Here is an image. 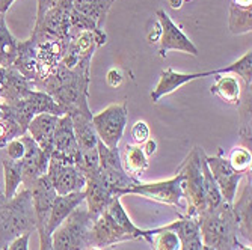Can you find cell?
<instances>
[{
    "label": "cell",
    "mask_w": 252,
    "mask_h": 250,
    "mask_svg": "<svg viewBox=\"0 0 252 250\" xmlns=\"http://www.w3.org/2000/svg\"><path fill=\"white\" fill-rule=\"evenodd\" d=\"M236 250H252V249H251V246H245V244L239 243V246H237Z\"/></svg>",
    "instance_id": "cell-48"
},
{
    "label": "cell",
    "mask_w": 252,
    "mask_h": 250,
    "mask_svg": "<svg viewBox=\"0 0 252 250\" xmlns=\"http://www.w3.org/2000/svg\"><path fill=\"white\" fill-rule=\"evenodd\" d=\"M166 3L172 8V9H181L185 0H166Z\"/></svg>",
    "instance_id": "cell-45"
},
{
    "label": "cell",
    "mask_w": 252,
    "mask_h": 250,
    "mask_svg": "<svg viewBox=\"0 0 252 250\" xmlns=\"http://www.w3.org/2000/svg\"><path fill=\"white\" fill-rule=\"evenodd\" d=\"M107 42V35L103 29L95 30H83L77 35L70 36L65 55L61 60L63 66L68 70H73L79 62L93 59L94 52Z\"/></svg>",
    "instance_id": "cell-11"
},
{
    "label": "cell",
    "mask_w": 252,
    "mask_h": 250,
    "mask_svg": "<svg viewBox=\"0 0 252 250\" xmlns=\"http://www.w3.org/2000/svg\"><path fill=\"white\" fill-rule=\"evenodd\" d=\"M113 3L115 0H71L73 9L94 20L98 29H103L106 17Z\"/></svg>",
    "instance_id": "cell-27"
},
{
    "label": "cell",
    "mask_w": 252,
    "mask_h": 250,
    "mask_svg": "<svg viewBox=\"0 0 252 250\" xmlns=\"http://www.w3.org/2000/svg\"><path fill=\"white\" fill-rule=\"evenodd\" d=\"M93 222L86 208L77 207L52 234L53 250L89 249V231Z\"/></svg>",
    "instance_id": "cell-7"
},
{
    "label": "cell",
    "mask_w": 252,
    "mask_h": 250,
    "mask_svg": "<svg viewBox=\"0 0 252 250\" xmlns=\"http://www.w3.org/2000/svg\"><path fill=\"white\" fill-rule=\"evenodd\" d=\"M86 178V186H85V202H86V210L91 219L95 220L107 207V203L113 197V193L104 186V183L100 178L98 169L83 172Z\"/></svg>",
    "instance_id": "cell-18"
},
{
    "label": "cell",
    "mask_w": 252,
    "mask_h": 250,
    "mask_svg": "<svg viewBox=\"0 0 252 250\" xmlns=\"http://www.w3.org/2000/svg\"><path fill=\"white\" fill-rule=\"evenodd\" d=\"M199 232L204 246L215 250H236L239 246V231L230 203L222 202L215 210L199 216Z\"/></svg>",
    "instance_id": "cell-5"
},
{
    "label": "cell",
    "mask_w": 252,
    "mask_h": 250,
    "mask_svg": "<svg viewBox=\"0 0 252 250\" xmlns=\"http://www.w3.org/2000/svg\"><path fill=\"white\" fill-rule=\"evenodd\" d=\"M246 176V175H245ZM231 208L234 213V219L237 223V231L239 235H242L246 241L251 243L252 238V229H251V224H252V186H251V175L246 176V181L242 187V192L239 193V197L236 196L233 203H231Z\"/></svg>",
    "instance_id": "cell-21"
},
{
    "label": "cell",
    "mask_w": 252,
    "mask_h": 250,
    "mask_svg": "<svg viewBox=\"0 0 252 250\" xmlns=\"http://www.w3.org/2000/svg\"><path fill=\"white\" fill-rule=\"evenodd\" d=\"M36 231L31 190L23 189L12 197L0 193V250L26 232Z\"/></svg>",
    "instance_id": "cell-4"
},
{
    "label": "cell",
    "mask_w": 252,
    "mask_h": 250,
    "mask_svg": "<svg viewBox=\"0 0 252 250\" xmlns=\"http://www.w3.org/2000/svg\"><path fill=\"white\" fill-rule=\"evenodd\" d=\"M233 3L240 6H252V0H233Z\"/></svg>",
    "instance_id": "cell-47"
},
{
    "label": "cell",
    "mask_w": 252,
    "mask_h": 250,
    "mask_svg": "<svg viewBox=\"0 0 252 250\" xmlns=\"http://www.w3.org/2000/svg\"><path fill=\"white\" fill-rule=\"evenodd\" d=\"M98 173L104 186L113 193V196H123V193L141 183L137 178L130 176L123 167L121 152L118 148H109L98 139Z\"/></svg>",
    "instance_id": "cell-8"
},
{
    "label": "cell",
    "mask_w": 252,
    "mask_h": 250,
    "mask_svg": "<svg viewBox=\"0 0 252 250\" xmlns=\"http://www.w3.org/2000/svg\"><path fill=\"white\" fill-rule=\"evenodd\" d=\"M25 154H26V145L21 138L11 140L3 149H0V157L9 158V160H14V162L23 160Z\"/></svg>",
    "instance_id": "cell-37"
},
{
    "label": "cell",
    "mask_w": 252,
    "mask_h": 250,
    "mask_svg": "<svg viewBox=\"0 0 252 250\" xmlns=\"http://www.w3.org/2000/svg\"><path fill=\"white\" fill-rule=\"evenodd\" d=\"M210 92L216 95L220 101L230 106H239L242 101V84L234 74H218L215 83L210 87Z\"/></svg>",
    "instance_id": "cell-25"
},
{
    "label": "cell",
    "mask_w": 252,
    "mask_h": 250,
    "mask_svg": "<svg viewBox=\"0 0 252 250\" xmlns=\"http://www.w3.org/2000/svg\"><path fill=\"white\" fill-rule=\"evenodd\" d=\"M86 250H101V249H98V247H89V249H86Z\"/></svg>",
    "instance_id": "cell-50"
},
{
    "label": "cell",
    "mask_w": 252,
    "mask_h": 250,
    "mask_svg": "<svg viewBox=\"0 0 252 250\" xmlns=\"http://www.w3.org/2000/svg\"><path fill=\"white\" fill-rule=\"evenodd\" d=\"M71 0H62L59 5L49 9L41 20L35 21L33 35L68 42L70 41V14Z\"/></svg>",
    "instance_id": "cell-12"
},
{
    "label": "cell",
    "mask_w": 252,
    "mask_h": 250,
    "mask_svg": "<svg viewBox=\"0 0 252 250\" xmlns=\"http://www.w3.org/2000/svg\"><path fill=\"white\" fill-rule=\"evenodd\" d=\"M121 162H123V167L126 169V172L133 178H137L141 173H144L150 166L148 157L145 155L142 145H134V143L126 145Z\"/></svg>",
    "instance_id": "cell-29"
},
{
    "label": "cell",
    "mask_w": 252,
    "mask_h": 250,
    "mask_svg": "<svg viewBox=\"0 0 252 250\" xmlns=\"http://www.w3.org/2000/svg\"><path fill=\"white\" fill-rule=\"evenodd\" d=\"M36 232L39 235V250H53L52 234L47 231V228H38Z\"/></svg>",
    "instance_id": "cell-41"
},
{
    "label": "cell",
    "mask_w": 252,
    "mask_h": 250,
    "mask_svg": "<svg viewBox=\"0 0 252 250\" xmlns=\"http://www.w3.org/2000/svg\"><path fill=\"white\" fill-rule=\"evenodd\" d=\"M83 202H85V193L83 192L70 193V194H58L55 202H53L52 213H50V217H49L47 231L50 234H53L58 226L68 216H70L77 207H80Z\"/></svg>",
    "instance_id": "cell-24"
},
{
    "label": "cell",
    "mask_w": 252,
    "mask_h": 250,
    "mask_svg": "<svg viewBox=\"0 0 252 250\" xmlns=\"http://www.w3.org/2000/svg\"><path fill=\"white\" fill-rule=\"evenodd\" d=\"M185 2H190V0H185Z\"/></svg>",
    "instance_id": "cell-53"
},
{
    "label": "cell",
    "mask_w": 252,
    "mask_h": 250,
    "mask_svg": "<svg viewBox=\"0 0 252 250\" xmlns=\"http://www.w3.org/2000/svg\"><path fill=\"white\" fill-rule=\"evenodd\" d=\"M142 148H144L145 155H147V157H151V155L156 154V151H157V143H156V140L148 139V140L142 145Z\"/></svg>",
    "instance_id": "cell-43"
},
{
    "label": "cell",
    "mask_w": 252,
    "mask_h": 250,
    "mask_svg": "<svg viewBox=\"0 0 252 250\" xmlns=\"http://www.w3.org/2000/svg\"><path fill=\"white\" fill-rule=\"evenodd\" d=\"M0 116H2V109H0Z\"/></svg>",
    "instance_id": "cell-52"
},
{
    "label": "cell",
    "mask_w": 252,
    "mask_h": 250,
    "mask_svg": "<svg viewBox=\"0 0 252 250\" xmlns=\"http://www.w3.org/2000/svg\"><path fill=\"white\" fill-rule=\"evenodd\" d=\"M131 139L134 145H144L150 139V127L145 121H136L131 127Z\"/></svg>",
    "instance_id": "cell-38"
},
{
    "label": "cell",
    "mask_w": 252,
    "mask_h": 250,
    "mask_svg": "<svg viewBox=\"0 0 252 250\" xmlns=\"http://www.w3.org/2000/svg\"><path fill=\"white\" fill-rule=\"evenodd\" d=\"M201 250H215V249H212V247H209V246H204L202 244V249Z\"/></svg>",
    "instance_id": "cell-49"
},
{
    "label": "cell",
    "mask_w": 252,
    "mask_h": 250,
    "mask_svg": "<svg viewBox=\"0 0 252 250\" xmlns=\"http://www.w3.org/2000/svg\"><path fill=\"white\" fill-rule=\"evenodd\" d=\"M32 232H26L15 238L12 243H9L3 250H29V241H31Z\"/></svg>",
    "instance_id": "cell-39"
},
{
    "label": "cell",
    "mask_w": 252,
    "mask_h": 250,
    "mask_svg": "<svg viewBox=\"0 0 252 250\" xmlns=\"http://www.w3.org/2000/svg\"><path fill=\"white\" fill-rule=\"evenodd\" d=\"M73 122V130L76 134V140L79 143L80 152L97 151L98 136L93 125V116L85 115H73L70 116Z\"/></svg>",
    "instance_id": "cell-26"
},
{
    "label": "cell",
    "mask_w": 252,
    "mask_h": 250,
    "mask_svg": "<svg viewBox=\"0 0 252 250\" xmlns=\"http://www.w3.org/2000/svg\"><path fill=\"white\" fill-rule=\"evenodd\" d=\"M228 162H230L231 167L239 172V173H248L251 172V166H252V154L251 149L245 148V146H236L230 157H228Z\"/></svg>",
    "instance_id": "cell-35"
},
{
    "label": "cell",
    "mask_w": 252,
    "mask_h": 250,
    "mask_svg": "<svg viewBox=\"0 0 252 250\" xmlns=\"http://www.w3.org/2000/svg\"><path fill=\"white\" fill-rule=\"evenodd\" d=\"M58 119L59 116L50 115V113H41V115L33 116L26 131L47 155H52L53 152L55 130Z\"/></svg>",
    "instance_id": "cell-23"
},
{
    "label": "cell",
    "mask_w": 252,
    "mask_h": 250,
    "mask_svg": "<svg viewBox=\"0 0 252 250\" xmlns=\"http://www.w3.org/2000/svg\"><path fill=\"white\" fill-rule=\"evenodd\" d=\"M230 32L234 35L248 33L252 29V6H240L231 3L230 6Z\"/></svg>",
    "instance_id": "cell-31"
},
{
    "label": "cell",
    "mask_w": 252,
    "mask_h": 250,
    "mask_svg": "<svg viewBox=\"0 0 252 250\" xmlns=\"http://www.w3.org/2000/svg\"><path fill=\"white\" fill-rule=\"evenodd\" d=\"M15 0H0V14H6Z\"/></svg>",
    "instance_id": "cell-44"
},
{
    "label": "cell",
    "mask_w": 252,
    "mask_h": 250,
    "mask_svg": "<svg viewBox=\"0 0 252 250\" xmlns=\"http://www.w3.org/2000/svg\"><path fill=\"white\" fill-rule=\"evenodd\" d=\"M62 0H38V9H36V21L42 18V15L49 9L59 5Z\"/></svg>",
    "instance_id": "cell-42"
},
{
    "label": "cell",
    "mask_w": 252,
    "mask_h": 250,
    "mask_svg": "<svg viewBox=\"0 0 252 250\" xmlns=\"http://www.w3.org/2000/svg\"><path fill=\"white\" fill-rule=\"evenodd\" d=\"M219 70H212V71H204V73H178L174 68H166L162 73H160L158 82L156 84V87L151 92V100L153 103H158L163 97L175 92L177 89H180L181 86H185L186 83H190L193 80L198 79H205L210 76H218Z\"/></svg>",
    "instance_id": "cell-19"
},
{
    "label": "cell",
    "mask_w": 252,
    "mask_h": 250,
    "mask_svg": "<svg viewBox=\"0 0 252 250\" xmlns=\"http://www.w3.org/2000/svg\"><path fill=\"white\" fill-rule=\"evenodd\" d=\"M128 119L126 104H110L97 115H93V125L98 139L109 148H118Z\"/></svg>",
    "instance_id": "cell-10"
},
{
    "label": "cell",
    "mask_w": 252,
    "mask_h": 250,
    "mask_svg": "<svg viewBox=\"0 0 252 250\" xmlns=\"http://www.w3.org/2000/svg\"><path fill=\"white\" fill-rule=\"evenodd\" d=\"M2 165H3V176H5L3 194L9 199L18 192L23 183V165H21V160L14 162L5 157H2Z\"/></svg>",
    "instance_id": "cell-30"
},
{
    "label": "cell",
    "mask_w": 252,
    "mask_h": 250,
    "mask_svg": "<svg viewBox=\"0 0 252 250\" xmlns=\"http://www.w3.org/2000/svg\"><path fill=\"white\" fill-rule=\"evenodd\" d=\"M0 109H2V116H0V149H3L11 140L26 134V131L21 128V125L15 121V118L5 109L2 103H0Z\"/></svg>",
    "instance_id": "cell-33"
},
{
    "label": "cell",
    "mask_w": 252,
    "mask_h": 250,
    "mask_svg": "<svg viewBox=\"0 0 252 250\" xmlns=\"http://www.w3.org/2000/svg\"><path fill=\"white\" fill-rule=\"evenodd\" d=\"M205 162H207V166L212 172L215 183L219 187L223 202L231 205L234 197L237 196V187L240 186V181L245 178L246 173H239L231 167L228 158L223 157L222 148H219V154L215 157L205 155Z\"/></svg>",
    "instance_id": "cell-14"
},
{
    "label": "cell",
    "mask_w": 252,
    "mask_h": 250,
    "mask_svg": "<svg viewBox=\"0 0 252 250\" xmlns=\"http://www.w3.org/2000/svg\"><path fill=\"white\" fill-rule=\"evenodd\" d=\"M21 139L26 145V154L21 160V165H23V183L21 184L25 186V189L29 190L35 181L47 172L50 155L45 154L28 133L23 134Z\"/></svg>",
    "instance_id": "cell-17"
},
{
    "label": "cell",
    "mask_w": 252,
    "mask_h": 250,
    "mask_svg": "<svg viewBox=\"0 0 252 250\" xmlns=\"http://www.w3.org/2000/svg\"><path fill=\"white\" fill-rule=\"evenodd\" d=\"M50 158H55L58 162H62L65 165H73V166H79L80 163L82 152L76 140L71 118L68 115L59 116L58 119L56 130H55L53 152Z\"/></svg>",
    "instance_id": "cell-15"
},
{
    "label": "cell",
    "mask_w": 252,
    "mask_h": 250,
    "mask_svg": "<svg viewBox=\"0 0 252 250\" xmlns=\"http://www.w3.org/2000/svg\"><path fill=\"white\" fill-rule=\"evenodd\" d=\"M66 45L68 42L32 33L29 39L18 41V53L12 68L38 84L59 65Z\"/></svg>",
    "instance_id": "cell-3"
},
{
    "label": "cell",
    "mask_w": 252,
    "mask_h": 250,
    "mask_svg": "<svg viewBox=\"0 0 252 250\" xmlns=\"http://www.w3.org/2000/svg\"><path fill=\"white\" fill-rule=\"evenodd\" d=\"M124 82V74L121 70H118V68H110V70L107 71L106 74V83L110 86V87H115L118 89Z\"/></svg>",
    "instance_id": "cell-40"
},
{
    "label": "cell",
    "mask_w": 252,
    "mask_h": 250,
    "mask_svg": "<svg viewBox=\"0 0 252 250\" xmlns=\"http://www.w3.org/2000/svg\"><path fill=\"white\" fill-rule=\"evenodd\" d=\"M165 229L174 231L181 243V250H201L202 240L199 232V222L196 217L180 214L177 220L163 226Z\"/></svg>",
    "instance_id": "cell-22"
},
{
    "label": "cell",
    "mask_w": 252,
    "mask_h": 250,
    "mask_svg": "<svg viewBox=\"0 0 252 250\" xmlns=\"http://www.w3.org/2000/svg\"><path fill=\"white\" fill-rule=\"evenodd\" d=\"M29 190L32 194V205H33V211H35V217H36V229L47 228L52 207H53V202H55L58 193L45 175L39 176L31 186Z\"/></svg>",
    "instance_id": "cell-20"
},
{
    "label": "cell",
    "mask_w": 252,
    "mask_h": 250,
    "mask_svg": "<svg viewBox=\"0 0 252 250\" xmlns=\"http://www.w3.org/2000/svg\"><path fill=\"white\" fill-rule=\"evenodd\" d=\"M0 193H3V189L2 187H0Z\"/></svg>",
    "instance_id": "cell-51"
},
{
    "label": "cell",
    "mask_w": 252,
    "mask_h": 250,
    "mask_svg": "<svg viewBox=\"0 0 252 250\" xmlns=\"http://www.w3.org/2000/svg\"><path fill=\"white\" fill-rule=\"evenodd\" d=\"M226 73L239 76L245 82L246 87H251V83H252V52L251 50L246 52L239 60L219 70V74H226Z\"/></svg>",
    "instance_id": "cell-34"
},
{
    "label": "cell",
    "mask_w": 252,
    "mask_h": 250,
    "mask_svg": "<svg viewBox=\"0 0 252 250\" xmlns=\"http://www.w3.org/2000/svg\"><path fill=\"white\" fill-rule=\"evenodd\" d=\"M156 17L158 20L160 29H162V35H160V39H158L160 57H166V53L171 50L188 53L195 57L199 55L195 44L186 36V33L181 30V28L169 17V14L165 9H157Z\"/></svg>",
    "instance_id": "cell-13"
},
{
    "label": "cell",
    "mask_w": 252,
    "mask_h": 250,
    "mask_svg": "<svg viewBox=\"0 0 252 250\" xmlns=\"http://www.w3.org/2000/svg\"><path fill=\"white\" fill-rule=\"evenodd\" d=\"M91 60L93 59L79 62L73 70H68L59 62V65L42 82H39L36 87L47 92L63 110L65 115L93 116V111L88 104Z\"/></svg>",
    "instance_id": "cell-1"
},
{
    "label": "cell",
    "mask_w": 252,
    "mask_h": 250,
    "mask_svg": "<svg viewBox=\"0 0 252 250\" xmlns=\"http://www.w3.org/2000/svg\"><path fill=\"white\" fill-rule=\"evenodd\" d=\"M124 194H137L147 197L154 202L166 203L171 207H177L180 210H186L185 205V194L181 187V175L177 173L175 176L163 181H154V183H137L136 186L127 189Z\"/></svg>",
    "instance_id": "cell-9"
},
{
    "label": "cell",
    "mask_w": 252,
    "mask_h": 250,
    "mask_svg": "<svg viewBox=\"0 0 252 250\" xmlns=\"http://www.w3.org/2000/svg\"><path fill=\"white\" fill-rule=\"evenodd\" d=\"M98 29L95 21L91 20L89 17L77 12L76 9H71V14H70V36L73 35H77L83 30H95Z\"/></svg>",
    "instance_id": "cell-36"
},
{
    "label": "cell",
    "mask_w": 252,
    "mask_h": 250,
    "mask_svg": "<svg viewBox=\"0 0 252 250\" xmlns=\"http://www.w3.org/2000/svg\"><path fill=\"white\" fill-rule=\"evenodd\" d=\"M202 154L204 149L201 146H195L177 170V173L181 175V187L186 200V213L183 214L196 219L207 211L204 193V173L201 166Z\"/></svg>",
    "instance_id": "cell-6"
},
{
    "label": "cell",
    "mask_w": 252,
    "mask_h": 250,
    "mask_svg": "<svg viewBox=\"0 0 252 250\" xmlns=\"http://www.w3.org/2000/svg\"><path fill=\"white\" fill-rule=\"evenodd\" d=\"M147 243L150 244L151 250H181V243L177 234L174 231L165 229L163 226L150 229Z\"/></svg>",
    "instance_id": "cell-32"
},
{
    "label": "cell",
    "mask_w": 252,
    "mask_h": 250,
    "mask_svg": "<svg viewBox=\"0 0 252 250\" xmlns=\"http://www.w3.org/2000/svg\"><path fill=\"white\" fill-rule=\"evenodd\" d=\"M5 15L6 14H0V66L11 68L17 59L18 39L8 29Z\"/></svg>",
    "instance_id": "cell-28"
},
{
    "label": "cell",
    "mask_w": 252,
    "mask_h": 250,
    "mask_svg": "<svg viewBox=\"0 0 252 250\" xmlns=\"http://www.w3.org/2000/svg\"><path fill=\"white\" fill-rule=\"evenodd\" d=\"M6 71H8V68H2V66H0V90H2V87H3L5 77H6Z\"/></svg>",
    "instance_id": "cell-46"
},
{
    "label": "cell",
    "mask_w": 252,
    "mask_h": 250,
    "mask_svg": "<svg viewBox=\"0 0 252 250\" xmlns=\"http://www.w3.org/2000/svg\"><path fill=\"white\" fill-rule=\"evenodd\" d=\"M150 237V229H141L128 217L121 202V196H113L104 211L93 222L89 231V247H112L118 243L144 240Z\"/></svg>",
    "instance_id": "cell-2"
},
{
    "label": "cell",
    "mask_w": 252,
    "mask_h": 250,
    "mask_svg": "<svg viewBox=\"0 0 252 250\" xmlns=\"http://www.w3.org/2000/svg\"><path fill=\"white\" fill-rule=\"evenodd\" d=\"M45 176L49 178L53 189L58 194H70L83 192L86 186V178L79 170L77 166L65 165L58 162L55 158H50Z\"/></svg>",
    "instance_id": "cell-16"
}]
</instances>
